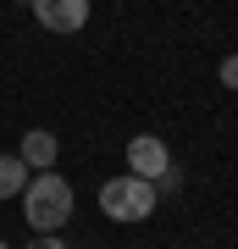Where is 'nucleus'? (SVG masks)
I'll return each mask as SVG.
<instances>
[{
	"instance_id": "1",
	"label": "nucleus",
	"mask_w": 238,
	"mask_h": 249,
	"mask_svg": "<svg viewBox=\"0 0 238 249\" xmlns=\"http://www.w3.org/2000/svg\"><path fill=\"white\" fill-rule=\"evenodd\" d=\"M72 211H78V194H72V183L61 178V172H34L22 188V216L34 232H61L72 222Z\"/></svg>"
},
{
	"instance_id": "2",
	"label": "nucleus",
	"mask_w": 238,
	"mask_h": 249,
	"mask_svg": "<svg viewBox=\"0 0 238 249\" xmlns=\"http://www.w3.org/2000/svg\"><path fill=\"white\" fill-rule=\"evenodd\" d=\"M155 194H161V188L150 178L122 172V178H111L106 188H100V211H106L111 222H150V216H155Z\"/></svg>"
},
{
	"instance_id": "3",
	"label": "nucleus",
	"mask_w": 238,
	"mask_h": 249,
	"mask_svg": "<svg viewBox=\"0 0 238 249\" xmlns=\"http://www.w3.org/2000/svg\"><path fill=\"white\" fill-rule=\"evenodd\" d=\"M128 172L133 178H150V183H161L172 172V150L161 144L155 133H139V139H128Z\"/></svg>"
},
{
	"instance_id": "4",
	"label": "nucleus",
	"mask_w": 238,
	"mask_h": 249,
	"mask_svg": "<svg viewBox=\"0 0 238 249\" xmlns=\"http://www.w3.org/2000/svg\"><path fill=\"white\" fill-rule=\"evenodd\" d=\"M22 6H34V17L50 34H78L89 22V0H22Z\"/></svg>"
},
{
	"instance_id": "5",
	"label": "nucleus",
	"mask_w": 238,
	"mask_h": 249,
	"mask_svg": "<svg viewBox=\"0 0 238 249\" xmlns=\"http://www.w3.org/2000/svg\"><path fill=\"white\" fill-rule=\"evenodd\" d=\"M17 155L28 160V172H50L55 160H61V139H55L50 127H28L22 144H17Z\"/></svg>"
},
{
	"instance_id": "6",
	"label": "nucleus",
	"mask_w": 238,
	"mask_h": 249,
	"mask_svg": "<svg viewBox=\"0 0 238 249\" xmlns=\"http://www.w3.org/2000/svg\"><path fill=\"white\" fill-rule=\"evenodd\" d=\"M28 160L22 155H0V199H22V188H28Z\"/></svg>"
},
{
	"instance_id": "7",
	"label": "nucleus",
	"mask_w": 238,
	"mask_h": 249,
	"mask_svg": "<svg viewBox=\"0 0 238 249\" xmlns=\"http://www.w3.org/2000/svg\"><path fill=\"white\" fill-rule=\"evenodd\" d=\"M28 249H67V244H61V232H39V238L28 244Z\"/></svg>"
},
{
	"instance_id": "8",
	"label": "nucleus",
	"mask_w": 238,
	"mask_h": 249,
	"mask_svg": "<svg viewBox=\"0 0 238 249\" xmlns=\"http://www.w3.org/2000/svg\"><path fill=\"white\" fill-rule=\"evenodd\" d=\"M221 83H227V89H238V55H227V61H221Z\"/></svg>"
},
{
	"instance_id": "9",
	"label": "nucleus",
	"mask_w": 238,
	"mask_h": 249,
	"mask_svg": "<svg viewBox=\"0 0 238 249\" xmlns=\"http://www.w3.org/2000/svg\"><path fill=\"white\" fill-rule=\"evenodd\" d=\"M0 249H11V244H0Z\"/></svg>"
}]
</instances>
